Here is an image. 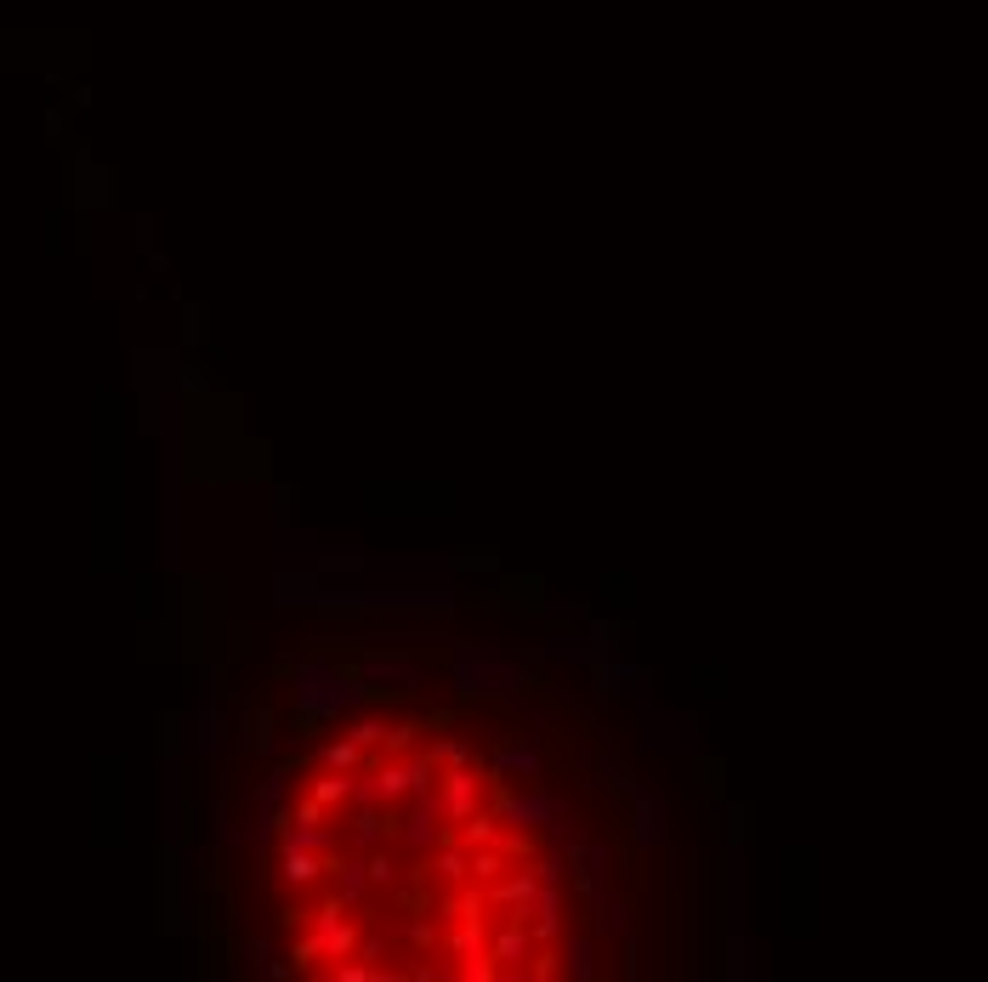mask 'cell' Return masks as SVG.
Returning <instances> with one entry per match:
<instances>
[{
  "mask_svg": "<svg viewBox=\"0 0 988 982\" xmlns=\"http://www.w3.org/2000/svg\"><path fill=\"white\" fill-rule=\"evenodd\" d=\"M290 682H296V716L301 721H336L375 693L364 676H347V670L330 665V659H301V665H290Z\"/></svg>",
  "mask_w": 988,
  "mask_h": 982,
  "instance_id": "cell-1",
  "label": "cell"
},
{
  "mask_svg": "<svg viewBox=\"0 0 988 982\" xmlns=\"http://www.w3.org/2000/svg\"><path fill=\"white\" fill-rule=\"evenodd\" d=\"M358 926L347 920V897H330V903H318L313 914H307V937H301L296 948H290V960H296V971H307L313 960H353L358 954Z\"/></svg>",
  "mask_w": 988,
  "mask_h": 982,
  "instance_id": "cell-2",
  "label": "cell"
},
{
  "mask_svg": "<svg viewBox=\"0 0 988 982\" xmlns=\"http://www.w3.org/2000/svg\"><path fill=\"white\" fill-rule=\"evenodd\" d=\"M517 670L523 665H517L512 653L489 648V642H460L455 648V687L472 693V699H500V693H512Z\"/></svg>",
  "mask_w": 988,
  "mask_h": 982,
  "instance_id": "cell-3",
  "label": "cell"
},
{
  "mask_svg": "<svg viewBox=\"0 0 988 982\" xmlns=\"http://www.w3.org/2000/svg\"><path fill=\"white\" fill-rule=\"evenodd\" d=\"M438 755L421 750V755H404V761H381L375 778H381V801H415V795H432L438 790Z\"/></svg>",
  "mask_w": 988,
  "mask_h": 982,
  "instance_id": "cell-4",
  "label": "cell"
},
{
  "mask_svg": "<svg viewBox=\"0 0 988 982\" xmlns=\"http://www.w3.org/2000/svg\"><path fill=\"white\" fill-rule=\"evenodd\" d=\"M438 807H443V824H466L472 812L494 807L489 801V778L477 772V761L472 767H443L438 772Z\"/></svg>",
  "mask_w": 988,
  "mask_h": 982,
  "instance_id": "cell-5",
  "label": "cell"
},
{
  "mask_svg": "<svg viewBox=\"0 0 988 982\" xmlns=\"http://www.w3.org/2000/svg\"><path fill=\"white\" fill-rule=\"evenodd\" d=\"M494 812L506 818L512 829H546L551 841H568L563 835V801H551V795L540 790H506V795H494Z\"/></svg>",
  "mask_w": 988,
  "mask_h": 982,
  "instance_id": "cell-6",
  "label": "cell"
},
{
  "mask_svg": "<svg viewBox=\"0 0 988 982\" xmlns=\"http://www.w3.org/2000/svg\"><path fill=\"white\" fill-rule=\"evenodd\" d=\"M483 892H489V909H500V920H529L540 892H546V880H540L534 863H512V869L494 880V886H483Z\"/></svg>",
  "mask_w": 988,
  "mask_h": 982,
  "instance_id": "cell-7",
  "label": "cell"
},
{
  "mask_svg": "<svg viewBox=\"0 0 988 982\" xmlns=\"http://www.w3.org/2000/svg\"><path fill=\"white\" fill-rule=\"evenodd\" d=\"M563 858H568V880L580 886L585 903H602L608 897V875H614V852L591 841H563Z\"/></svg>",
  "mask_w": 988,
  "mask_h": 982,
  "instance_id": "cell-8",
  "label": "cell"
},
{
  "mask_svg": "<svg viewBox=\"0 0 988 982\" xmlns=\"http://www.w3.org/2000/svg\"><path fill=\"white\" fill-rule=\"evenodd\" d=\"M358 676H364L375 693H421L426 687V665L392 659V653H364V659H358Z\"/></svg>",
  "mask_w": 988,
  "mask_h": 982,
  "instance_id": "cell-9",
  "label": "cell"
},
{
  "mask_svg": "<svg viewBox=\"0 0 988 982\" xmlns=\"http://www.w3.org/2000/svg\"><path fill=\"white\" fill-rule=\"evenodd\" d=\"M438 824H443V807H438V790H432V795H415V807H409V818L398 824V835H404V841L426 858V852H438V846H443V829Z\"/></svg>",
  "mask_w": 988,
  "mask_h": 982,
  "instance_id": "cell-10",
  "label": "cell"
},
{
  "mask_svg": "<svg viewBox=\"0 0 988 982\" xmlns=\"http://www.w3.org/2000/svg\"><path fill=\"white\" fill-rule=\"evenodd\" d=\"M489 772L500 778V784H517V778H534L540 772V744L534 738H512V744H500L489 761Z\"/></svg>",
  "mask_w": 988,
  "mask_h": 982,
  "instance_id": "cell-11",
  "label": "cell"
},
{
  "mask_svg": "<svg viewBox=\"0 0 988 982\" xmlns=\"http://www.w3.org/2000/svg\"><path fill=\"white\" fill-rule=\"evenodd\" d=\"M534 948H540V943H534L529 920H500V931H494V960L506 965V971H523Z\"/></svg>",
  "mask_w": 988,
  "mask_h": 982,
  "instance_id": "cell-12",
  "label": "cell"
},
{
  "mask_svg": "<svg viewBox=\"0 0 988 982\" xmlns=\"http://www.w3.org/2000/svg\"><path fill=\"white\" fill-rule=\"evenodd\" d=\"M665 818H671V812H665V801H659V795H653V790H642V784H636V812H631V835H636V846H642V852H648V846H659V841H665Z\"/></svg>",
  "mask_w": 988,
  "mask_h": 982,
  "instance_id": "cell-13",
  "label": "cell"
},
{
  "mask_svg": "<svg viewBox=\"0 0 988 982\" xmlns=\"http://www.w3.org/2000/svg\"><path fill=\"white\" fill-rule=\"evenodd\" d=\"M426 875H438L443 886H472V846L443 841L438 852H426Z\"/></svg>",
  "mask_w": 988,
  "mask_h": 982,
  "instance_id": "cell-14",
  "label": "cell"
},
{
  "mask_svg": "<svg viewBox=\"0 0 988 982\" xmlns=\"http://www.w3.org/2000/svg\"><path fill=\"white\" fill-rule=\"evenodd\" d=\"M324 869H330V863H324V852H307V846H279V880L290 886V892H307Z\"/></svg>",
  "mask_w": 988,
  "mask_h": 982,
  "instance_id": "cell-15",
  "label": "cell"
},
{
  "mask_svg": "<svg viewBox=\"0 0 988 982\" xmlns=\"http://www.w3.org/2000/svg\"><path fill=\"white\" fill-rule=\"evenodd\" d=\"M347 835H353V846H364V852H370V846H387L392 835H398V824L387 818V807H358L353 824H347Z\"/></svg>",
  "mask_w": 988,
  "mask_h": 982,
  "instance_id": "cell-16",
  "label": "cell"
},
{
  "mask_svg": "<svg viewBox=\"0 0 988 982\" xmlns=\"http://www.w3.org/2000/svg\"><path fill=\"white\" fill-rule=\"evenodd\" d=\"M443 943H449V954H455V960H466V954H489L494 931H489V920H483V914H472V920H455Z\"/></svg>",
  "mask_w": 988,
  "mask_h": 982,
  "instance_id": "cell-17",
  "label": "cell"
},
{
  "mask_svg": "<svg viewBox=\"0 0 988 982\" xmlns=\"http://www.w3.org/2000/svg\"><path fill=\"white\" fill-rule=\"evenodd\" d=\"M307 795H318L324 807H347V801L358 795V772H336V767H324V772L313 778V784H307Z\"/></svg>",
  "mask_w": 988,
  "mask_h": 982,
  "instance_id": "cell-18",
  "label": "cell"
},
{
  "mask_svg": "<svg viewBox=\"0 0 988 982\" xmlns=\"http://www.w3.org/2000/svg\"><path fill=\"white\" fill-rule=\"evenodd\" d=\"M591 931L597 937H631V909H625V897H602V903H591Z\"/></svg>",
  "mask_w": 988,
  "mask_h": 982,
  "instance_id": "cell-19",
  "label": "cell"
},
{
  "mask_svg": "<svg viewBox=\"0 0 988 982\" xmlns=\"http://www.w3.org/2000/svg\"><path fill=\"white\" fill-rule=\"evenodd\" d=\"M336 869V892L347 897V909H358L364 903V886H370V858H341L330 863Z\"/></svg>",
  "mask_w": 988,
  "mask_h": 982,
  "instance_id": "cell-20",
  "label": "cell"
},
{
  "mask_svg": "<svg viewBox=\"0 0 988 982\" xmlns=\"http://www.w3.org/2000/svg\"><path fill=\"white\" fill-rule=\"evenodd\" d=\"M318 767H336V772H358L364 767V744L353 733L330 738V744H318Z\"/></svg>",
  "mask_w": 988,
  "mask_h": 982,
  "instance_id": "cell-21",
  "label": "cell"
},
{
  "mask_svg": "<svg viewBox=\"0 0 988 982\" xmlns=\"http://www.w3.org/2000/svg\"><path fill=\"white\" fill-rule=\"evenodd\" d=\"M563 977H574V982H591V977H597V948H591V937H568V948H563Z\"/></svg>",
  "mask_w": 988,
  "mask_h": 982,
  "instance_id": "cell-22",
  "label": "cell"
},
{
  "mask_svg": "<svg viewBox=\"0 0 988 982\" xmlns=\"http://www.w3.org/2000/svg\"><path fill=\"white\" fill-rule=\"evenodd\" d=\"M506 869H512V858H506L500 846H472V880L477 886H494Z\"/></svg>",
  "mask_w": 988,
  "mask_h": 982,
  "instance_id": "cell-23",
  "label": "cell"
},
{
  "mask_svg": "<svg viewBox=\"0 0 988 982\" xmlns=\"http://www.w3.org/2000/svg\"><path fill=\"white\" fill-rule=\"evenodd\" d=\"M279 846H307V852H330V846H336V835H330L324 824H290V829L279 835Z\"/></svg>",
  "mask_w": 988,
  "mask_h": 982,
  "instance_id": "cell-24",
  "label": "cell"
},
{
  "mask_svg": "<svg viewBox=\"0 0 988 982\" xmlns=\"http://www.w3.org/2000/svg\"><path fill=\"white\" fill-rule=\"evenodd\" d=\"M631 682H642V670H625V665H614V659H597V693H602V699L625 693Z\"/></svg>",
  "mask_w": 988,
  "mask_h": 982,
  "instance_id": "cell-25",
  "label": "cell"
},
{
  "mask_svg": "<svg viewBox=\"0 0 988 982\" xmlns=\"http://www.w3.org/2000/svg\"><path fill=\"white\" fill-rule=\"evenodd\" d=\"M284 790H290V761H279V767L256 784V807H284Z\"/></svg>",
  "mask_w": 988,
  "mask_h": 982,
  "instance_id": "cell-26",
  "label": "cell"
},
{
  "mask_svg": "<svg viewBox=\"0 0 988 982\" xmlns=\"http://www.w3.org/2000/svg\"><path fill=\"white\" fill-rule=\"evenodd\" d=\"M432 755H438V767H472L477 750L466 738H432Z\"/></svg>",
  "mask_w": 988,
  "mask_h": 982,
  "instance_id": "cell-27",
  "label": "cell"
},
{
  "mask_svg": "<svg viewBox=\"0 0 988 982\" xmlns=\"http://www.w3.org/2000/svg\"><path fill=\"white\" fill-rule=\"evenodd\" d=\"M460 977L466 982H494V977H506V965L494 960V948H489V954H466V960H460Z\"/></svg>",
  "mask_w": 988,
  "mask_h": 982,
  "instance_id": "cell-28",
  "label": "cell"
},
{
  "mask_svg": "<svg viewBox=\"0 0 988 982\" xmlns=\"http://www.w3.org/2000/svg\"><path fill=\"white\" fill-rule=\"evenodd\" d=\"M614 642H619V625H614V619H591V636H585V648H591V665H597V659H608V653H614Z\"/></svg>",
  "mask_w": 988,
  "mask_h": 982,
  "instance_id": "cell-29",
  "label": "cell"
},
{
  "mask_svg": "<svg viewBox=\"0 0 988 982\" xmlns=\"http://www.w3.org/2000/svg\"><path fill=\"white\" fill-rule=\"evenodd\" d=\"M347 733L364 744V750H375V744H387V733H392V721H381V716H364V721H353Z\"/></svg>",
  "mask_w": 988,
  "mask_h": 982,
  "instance_id": "cell-30",
  "label": "cell"
},
{
  "mask_svg": "<svg viewBox=\"0 0 988 982\" xmlns=\"http://www.w3.org/2000/svg\"><path fill=\"white\" fill-rule=\"evenodd\" d=\"M415 738H421V721H392V733H387V755L415 750Z\"/></svg>",
  "mask_w": 988,
  "mask_h": 982,
  "instance_id": "cell-31",
  "label": "cell"
},
{
  "mask_svg": "<svg viewBox=\"0 0 988 982\" xmlns=\"http://www.w3.org/2000/svg\"><path fill=\"white\" fill-rule=\"evenodd\" d=\"M438 943H443V937H438V926H432V920H409V948H415V954H432Z\"/></svg>",
  "mask_w": 988,
  "mask_h": 982,
  "instance_id": "cell-32",
  "label": "cell"
},
{
  "mask_svg": "<svg viewBox=\"0 0 988 982\" xmlns=\"http://www.w3.org/2000/svg\"><path fill=\"white\" fill-rule=\"evenodd\" d=\"M256 977H267V982H290V977H296V960H290V954H284V960L273 954L267 965H256Z\"/></svg>",
  "mask_w": 988,
  "mask_h": 982,
  "instance_id": "cell-33",
  "label": "cell"
},
{
  "mask_svg": "<svg viewBox=\"0 0 988 982\" xmlns=\"http://www.w3.org/2000/svg\"><path fill=\"white\" fill-rule=\"evenodd\" d=\"M318 574H364V557H318Z\"/></svg>",
  "mask_w": 988,
  "mask_h": 982,
  "instance_id": "cell-34",
  "label": "cell"
},
{
  "mask_svg": "<svg viewBox=\"0 0 988 982\" xmlns=\"http://www.w3.org/2000/svg\"><path fill=\"white\" fill-rule=\"evenodd\" d=\"M290 812H296V824H324V801H318V795H301Z\"/></svg>",
  "mask_w": 988,
  "mask_h": 982,
  "instance_id": "cell-35",
  "label": "cell"
},
{
  "mask_svg": "<svg viewBox=\"0 0 988 982\" xmlns=\"http://www.w3.org/2000/svg\"><path fill=\"white\" fill-rule=\"evenodd\" d=\"M370 880H375V886H392V880H398V863H392L387 852H375V858H370Z\"/></svg>",
  "mask_w": 988,
  "mask_h": 982,
  "instance_id": "cell-36",
  "label": "cell"
},
{
  "mask_svg": "<svg viewBox=\"0 0 988 982\" xmlns=\"http://www.w3.org/2000/svg\"><path fill=\"white\" fill-rule=\"evenodd\" d=\"M239 954H245V965L256 971V965H267V960H273V943H267V937H250V943L239 948Z\"/></svg>",
  "mask_w": 988,
  "mask_h": 982,
  "instance_id": "cell-37",
  "label": "cell"
},
{
  "mask_svg": "<svg viewBox=\"0 0 988 982\" xmlns=\"http://www.w3.org/2000/svg\"><path fill=\"white\" fill-rule=\"evenodd\" d=\"M381 954H387V948H381V937H375V931H364V943H358V960L381 965Z\"/></svg>",
  "mask_w": 988,
  "mask_h": 982,
  "instance_id": "cell-38",
  "label": "cell"
}]
</instances>
